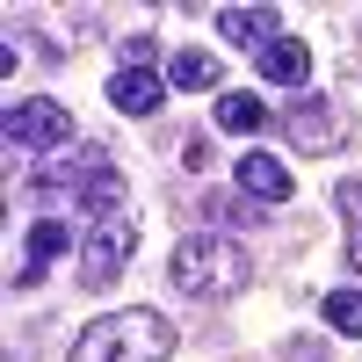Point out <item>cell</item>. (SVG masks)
I'll use <instances>...</instances> for the list:
<instances>
[{"label":"cell","mask_w":362,"mask_h":362,"mask_svg":"<svg viewBox=\"0 0 362 362\" xmlns=\"http://www.w3.org/2000/svg\"><path fill=\"white\" fill-rule=\"evenodd\" d=\"M167 276H174V290H189L196 305H225V297H239L254 283V254H247V239H232V232H189L174 247Z\"/></svg>","instance_id":"6da1fadb"},{"label":"cell","mask_w":362,"mask_h":362,"mask_svg":"<svg viewBox=\"0 0 362 362\" xmlns=\"http://www.w3.org/2000/svg\"><path fill=\"white\" fill-rule=\"evenodd\" d=\"M174 355V326L160 312H102L95 326H80V341H73V362H167Z\"/></svg>","instance_id":"7a4b0ae2"},{"label":"cell","mask_w":362,"mask_h":362,"mask_svg":"<svg viewBox=\"0 0 362 362\" xmlns=\"http://www.w3.org/2000/svg\"><path fill=\"white\" fill-rule=\"evenodd\" d=\"M131 247H138V218H131V210H124V218H102L95 232L80 239V283L87 290H109L131 268Z\"/></svg>","instance_id":"3957f363"},{"label":"cell","mask_w":362,"mask_h":362,"mask_svg":"<svg viewBox=\"0 0 362 362\" xmlns=\"http://www.w3.org/2000/svg\"><path fill=\"white\" fill-rule=\"evenodd\" d=\"M73 131L80 124L51 95H29V102L8 109V145H29V153H58V145H73Z\"/></svg>","instance_id":"277c9868"},{"label":"cell","mask_w":362,"mask_h":362,"mask_svg":"<svg viewBox=\"0 0 362 362\" xmlns=\"http://www.w3.org/2000/svg\"><path fill=\"white\" fill-rule=\"evenodd\" d=\"M283 131H290V145H297V153H334V145H341V116H334V102L305 95V102L283 116Z\"/></svg>","instance_id":"5b68a950"},{"label":"cell","mask_w":362,"mask_h":362,"mask_svg":"<svg viewBox=\"0 0 362 362\" xmlns=\"http://www.w3.org/2000/svg\"><path fill=\"white\" fill-rule=\"evenodd\" d=\"M66 254H73V225H66V218H37V225H29V261L15 268V290H37L44 268L66 261Z\"/></svg>","instance_id":"8992f818"},{"label":"cell","mask_w":362,"mask_h":362,"mask_svg":"<svg viewBox=\"0 0 362 362\" xmlns=\"http://www.w3.org/2000/svg\"><path fill=\"white\" fill-rule=\"evenodd\" d=\"M218 37H225V44H247V51L261 58L268 44L283 37V8H218Z\"/></svg>","instance_id":"52a82bcc"},{"label":"cell","mask_w":362,"mask_h":362,"mask_svg":"<svg viewBox=\"0 0 362 362\" xmlns=\"http://www.w3.org/2000/svg\"><path fill=\"white\" fill-rule=\"evenodd\" d=\"M232 181H239V189H247L254 203H283V196L297 189V181H290V167H283L276 153H254V145H247V153H239V167H232Z\"/></svg>","instance_id":"ba28073f"},{"label":"cell","mask_w":362,"mask_h":362,"mask_svg":"<svg viewBox=\"0 0 362 362\" xmlns=\"http://www.w3.org/2000/svg\"><path fill=\"white\" fill-rule=\"evenodd\" d=\"M109 102L124 109V116H153V109L167 102V80H160V73H138V66H116V73H109Z\"/></svg>","instance_id":"9c48e42d"},{"label":"cell","mask_w":362,"mask_h":362,"mask_svg":"<svg viewBox=\"0 0 362 362\" xmlns=\"http://www.w3.org/2000/svg\"><path fill=\"white\" fill-rule=\"evenodd\" d=\"M261 80H276V87H305L312 80V44L305 37H276L261 51Z\"/></svg>","instance_id":"30bf717a"},{"label":"cell","mask_w":362,"mask_h":362,"mask_svg":"<svg viewBox=\"0 0 362 362\" xmlns=\"http://www.w3.org/2000/svg\"><path fill=\"white\" fill-rule=\"evenodd\" d=\"M167 87H181V95H210V87H218V58L196 51V44H181L167 58Z\"/></svg>","instance_id":"8fae6325"},{"label":"cell","mask_w":362,"mask_h":362,"mask_svg":"<svg viewBox=\"0 0 362 362\" xmlns=\"http://www.w3.org/2000/svg\"><path fill=\"white\" fill-rule=\"evenodd\" d=\"M80 210H87L95 225H102V218H124V181H116L109 167H95V174L80 181Z\"/></svg>","instance_id":"7c38bea8"},{"label":"cell","mask_w":362,"mask_h":362,"mask_svg":"<svg viewBox=\"0 0 362 362\" xmlns=\"http://www.w3.org/2000/svg\"><path fill=\"white\" fill-rule=\"evenodd\" d=\"M268 124V102L261 95H218V131H239V138H247V131H261Z\"/></svg>","instance_id":"4fadbf2b"},{"label":"cell","mask_w":362,"mask_h":362,"mask_svg":"<svg viewBox=\"0 0 362 362\" xmlns=\"http://www.w3.org/2000/svg\"><path fill=\"white\" fill-rule=\"evenodd\" d=\"M319 312H326V326H334V334H355V341H362V290H326Z\"/></svg>","instance_id":"5bb4252c"},{"label":"cell","mask_w":362,"mask_h":362,"mask_svg":"<svg viewBox=\"0 0 362 362\" xmlns=\"http://www.w3.org/2000/svg\"><path fill=\"white\" fill-rule=\"evenodd\" d=\"M334 203H341V218H348V261H355V276H362V181H341Z\"/></svg>","instance_id":"9a60e30c"},{"label":"cell","mask_w":362,"mask_h":362,"mask_svg":"<svg viewBox=\"0 0 362 362\" xmlns=\"http://www.w3.org/2000/svg\"><path fill=\"white\" fill-rule=\"evenodd\" d=\"M210 218H232V225H254V218H261V203H254V196H210Z\"/></svg>","instance_id":"2e32d148"},{"label":"cell","mask_w":362,"mask_h":362,"mask_svg":"<svg viewBox=\"0 0 362 362\" xmlns=\"http://www.w3.org/2000/svg\"><path fill=\"white\" fill-rule=\"evenodd\" d=\"M153 58H160V51H153V37H131V44H124V66H138V73L153 66Z\"/></svg>","instance_id":"e0dca14e"},{"label":"cell","mask_w":362,"mask_h":362,"mask_svg":"<svg viewBox=\"0 0 362 362\" xmlns=\"http://www.w3.org/2000/svg\"><path fill=\"white\" fill-rule=\"evenodd\" d=\"M181 160H189V174L210 167V138H189V145H181Z\"/></svg>","instance_id":"ac0fdd59"}]
</instances>
